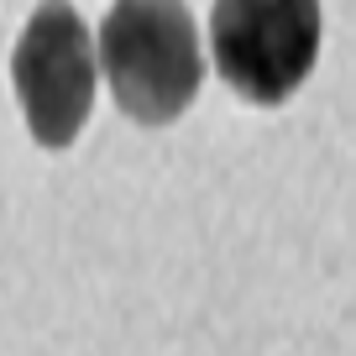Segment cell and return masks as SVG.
Segmentation results:
<instances>
[{
  "mask_svg": "<svg viewBox=\"0 0 356 356\" xmlns=\"http://www.w3.org/2000/svg\"><path fill=\"white\" fill-rule=\"evenodd\" d=\"M210 58L252 105H283L320 58V0H215Z\"/></svg>",
  "mask_w": 356,
  "mask_h": 356,
  "instance_id": "obj_2",
  "label": "cell"
},
{
  "mask_svg": "<svg viewBox=\"0 0 356 356\" xmlns=\"http://www.w3.org/2000/svg\"><path fill=\"white\" fill-rule=\"evenodd\" d=\"M100 68L136 126H168L204 84V47L184 0H115L100 22Z\"/></svg>",
  "mask_w": 356,
  "mask_h": 356,
  "instance_id": "obj_1",
  "label": "cell"
},
{
  "mask_svg": "<svg viewBox=\"0 0 356 356\" xmlns=\"http://www.w3.org/2000/svg\"><path fill=\"white\" fill-rule=\"evenodd\" d=\"M11 84L22 100L26 131L63 152L89 121L95 105V42L74 0H42L26 16L11 53Z\"/></svg>",
  "mask_w": 356,
  "mask_h": 356,
  "instance_id": "obj_3",
  "label": "cell"
}]
</instances>
